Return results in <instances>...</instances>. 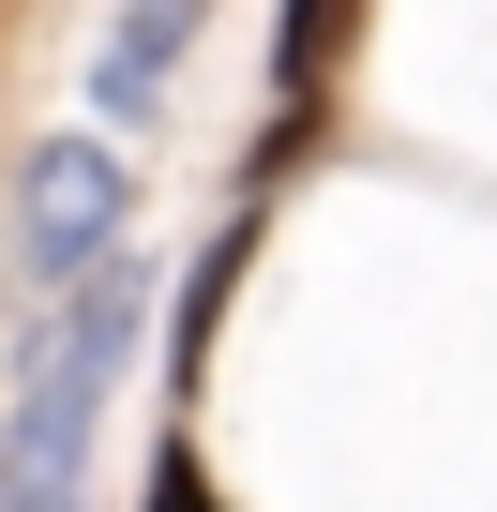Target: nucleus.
Here are the masks:
<instances>
[{
    "instance_id": "obj_2",
    "label": "nucleus",
    "mask_w": 497,
    "mask_h": 512,
    "mask_svg": "<svg viewBox=\"0 0 497 512\" xmlns=\"http://www.w3.org/2000/svg\"><path fill=\"white\" fill-rule=\"evenodd\" d=\"M121 226H136V166H121L106 136H46L31 181H16V256H31V287H46V302L91 287L106 256H121Z\"/></svg>"
},
{
    "instance_id": "obj_1",
    "label": "nucleus",
    "mask_w": 497,
    "mask_h": 512,
    "mask_svg": "<svg viewBox=\"0 0 497 512\" xmlns=\"http://www.w3.org/2000/svg\"><path fill=\"white\" fill-rule=\"evenodd\" d=\"M136 347V256H106V272L46 317V362H31V407L16 437H0V512H76V467H91V407Z\"/></svg>"
},
{
    "instance_id": "obj_4",
    "label": "nucleus",
    "mask_w": 497,
    "mask_h": 512,
    "mask_svg": "<svg viewBox=\"0 0 497 512\" xmlns=\"http://www.w3.org/2000/svg\"><path fill=\"white\" fill-rule=\"evenodd\" d=\"M196 16H211V0H121V31H106L91 91H106V106H151V91H166V61L196 46Z\"/></svg>"
},
{
    "instance_id": "obj_5",
    "label": "nucleus",
    "mask_w": 497,
    "mask_h": 512,
    "mask_svg": "<svg viewBox=\"0 0 497 512\" xmlns=\"http://www.w3.org/2000/svg\"><path fill=\"white\" fill-rule=\"evenodd\" d=\"M151 512H226V497H211V467H196V437H166V452H151Z\"/></svg>"
},
{
    "instance_id": "obj_3",
    "label": "nucleus",
    "mask_w": 497,
    "mask_h": 512,
    "mask_svg": "<svg viewBox=\"0 0 497 512\" xmlns=\"http://www.w3.org/2000/svg\"><path fill=\"white\" fill-rule=\"evenodd\" d=\"M362 61V0H287L272 16V91H287V121H317V91Z\"/></svg>"
}]
</instances>
